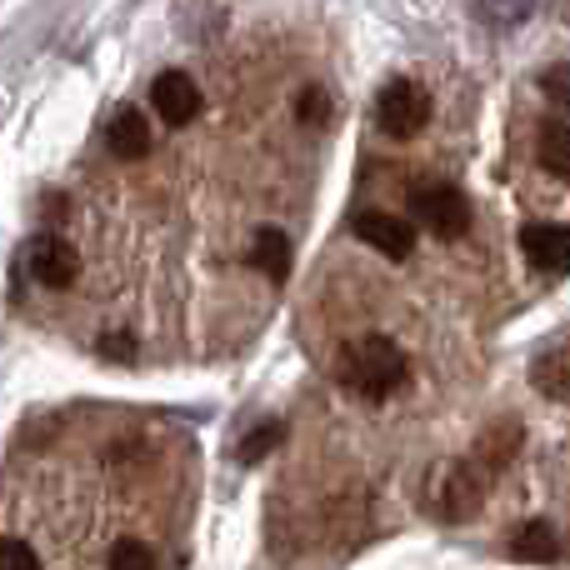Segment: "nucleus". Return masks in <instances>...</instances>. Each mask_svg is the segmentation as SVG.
I'll use <instances>...</instances> for the list:
<instances>
[{
  "instance_id": "2eb2a0df",
  "label": "nucleus",
  "mask_w": 570,
  "mask_h": 570,
  "mask_svg": "<svg viewBox=\"0 0 570 570\" xmlns=\"http://www.w3.org/2000/svg\"><path fill=\"white\" fill-rule=\"evenodd\" d=\"M531 375H535V385H546V391L556 395V401H570V361L566 355H546Z\"/></svg>"
},
{
  "instance_id": "f8f14e48",
  "label": "nucleus",
  "mask_w": 570,
  "mask_h": 570,
  "mask_svg": "<svg viewBox=\"0 0 570 570\" xmlns=\"http://www.w3.org/2000/svg\"><path fill=\"white\" fill-rule=\"evenodd\" d=\"M511 556H521V561H561V535L546 521H525L511 541Z\"/></svg>"
},
{
  "instance_id": "ddd939ff",
  "label": "nucleus",
  "mask_w": 570,
  "mask_h": 570,
  "mask_svg": "<svg viewBox=\"0 0 570 570\" xmlns=\"http://www.w3.org/2000/svg\"><path fill=\"white\" fill-rule=\"evenodd\" d=\"M535 150H541V166L551 170V176L570 180V120H551V126H541Z\"/></svg>"
},
{
  "instance_id": "39448f33",
  "label": "nucleus",
  "mask_w": 570,
  "mask_h": 570,
  "mask_svg": "<svg viewBox=\"0 0 570 570\" xmlns=\"http://www.w3.org/2000/svg\"><path fill=\"white\" fill-rule=\"evenodd\" d=\"M30 276H36L46 291H66V285H76L80 276V256L70 240L60 236H36V246H30Z\"/></svg>"
},
{
  "instance_id": "6ab92c4d",
  "label": "nucleus",
  "mask_w": 570,
  "mask_h": 570,
  "mask_svg": "<svg viewBox=\"0 0 570 570\" xmlns=\"http://www.w3.org/2000/svg\"><path fill=\"white\" fill-rule=\"evenodd\" d=\"M541 90L570 116V66H551V70H546V76H541Z\"/></svg>"
},
{
  "instance_id": "6e6552de",
  "label": "nucleus",
  "mask_w": 570,
  "mask_h": 570,
  "mask_svg": "<svg viewBox=\"0 0 570 570\" xmlns=\"http://www.w3.org/2000/svg\"><path fill=\"white\" fill-rule=\"evenodd\" d=\"M521 250L541 276H566L570 271V230L566 226H546V220H535V226L521 230Z\"/></svg>"
},
{
  "instance_id": "7ed1b4c3",
  "label": "nucleus",
  "mask_w": 570,
  "mask_h": 570,
  "mask_svg": "<svg viewBox=\"0 0 570 570\" xmlns=\"http://www.w3.org/2000/svg\"><path fill=\"white\" fill-rule=\"evenodd\" d=\"M415 216H421V226L431 230V236L441 240H455L465 236V226H471V200L461 196L455 186H421L415 190Z\"/></svg>"
},
{
  "instance_id": "0eeeda50",
  "label": "nucleus",
  "mask_w": 570,
  "mask_h": 570,
  "mask_svg": "<svg viewBox=\"0 0 570 570\" xmlns=\"http://www.w3.org/2000/svg\"><path fill=\"white\" fill-rule=\"evenodd\" d=\"M355 236L371 250H381L385 261H411V250H415V230L401 216H385V210H361L355 216Z\"/></svg>"
},
{
  "instance_id": "a211bd4d",
  "label": "nucleus",
  "mask_w": 570,
  "mask_h": 570,
  "mask_svg": "<svg viewBox=\"0 0 570 570\" xmlns=\"http://www.w3.org/2000/svg\"><path fill=\"white\" fill-rule=\"evenodd\" d=\"M295 110H301V120H311V126H325V120H331V100H325V90H321V86L301 90Z\"/></svg>"
},
{
  "instance_id": "4468645a",
  "label": "nucleus",
  "mask_w": 570,
  "mask_h": 570,
  "mask_svg": "<svg viewBox=\"0 0 570 570\" xmlns=\"http://www.w3.org/2000/svg\"><path fill=\"white\" fill-rule=\"evenodd\" d=\"M110 570H156V551L146 541H116L106 556Z\"/></svg>"
},
{
  "instance_id": "423d86ee",
  "label": "nucleus",
  "mask_w": 570,
  "mask_h": 570,
  "mask_svg": "<svg viewBox=\"0 0 570 570\" xmlns=\"http://www.w3.org/2000/svg\"><path fill=\"white\" fill-rule=\"evenodd\" d=\"M150 106H156V116L166 120V126H186V120L200 116V86L186 70H166V76H156V86H150Z\"/></svg>"
},
{
  "instance_id": "aec40b11",
  "label": "nucleus",
  "mask_w": 570,
  "mask_h": 570,
  "mask_svg": "<svg viewBox=\"0 0 570 570\" xmlns=\"http://www.w3.org/2000/svg\"><path fill=\"white\" fill-rule=\"evenodd\" d=\"M100 351H106L110 361H130V351H136V341H130V335H106V341H100Z\"/></svg>"
},
{
  "instance_id": "f257e3e1",
  "label": "nucleus",
  "mask_w": 570,
  "mask_h": 570,
  "mask_svg": "<svg viewBox=\"0 0 570 570\" xmlns=\"http://www.w3.org/2000/svg\"><path fill=\"white\" fill-rule=\"evenodd\" d=\"M335 375L365 401H385V395L401 391L411 371H405V355L391 335H361V341H351L341 351V371Z\"/></svg>"
},
{
  "instance_id": "f3484780",
  "label": "nucleus",
  "mask_w": 570,
  "mask_h": 570,
  "mask_svg": "<svg viewBox=\"0 0 570 570\" xmlns=\"http://www.w3.org/2000/svg\"><path fill=\"white\" fill-rule=\"evenodd\" d=\"M0 570H40V556L26 541H0Z\"/></svg>"
},
{
  "instance_id": "9b49d317",
  "label": "nucleus",
  "mask_w": 570,
  "mask_h": 570,
  "mask_svg": "<svg viewBox=\"0 0 570 570\" xmlns=\"http://www.w3.org/2000/svg\"><path fill=\"white\" fill-rule=\"evenodd\" d=\"M515 445H521V425H491V431L481 435V445H475V465H481L485 475H495L505 461L515 455Z\"/></svg>"
},
{
  "instance_id": "dca6fc26",
  "label": "nucleus",
  "mask_w": 570,
  "mask_h": 570,
  "mask_svg": "<svg viewBox=\"0 0 570 570\" xmlns=\"http://www.w3.org/2000/svg\"><path fill=\"white\" fill-rule=\"evenodd\" d=\"M281 431H285V425H281V421H266V425H256V431H250V441H246V445H240V461H246V465H256V461H261V455H266V451H271V445H276V441H281Z\"/></svg>"
},
{
  "instance_id": "f03ea898",
  "label": "nucleus",
  "mask_w": 570,
  "mask_h": 570,
  "mask_svg": "<svg viewBox=\"0 0 570 570\" xmlns=\"http://www.w3.org/2000/svg\"><path fill=\"white\" fill-rule=\"evenodd\" d=\"M425 120H431V96L411 76L385 80L381 96H375V126L391 140H415L425 130Z\"/></svg>"
},
{
  "instance_id": "9d476101",
  "label": "nucleus",
  "mask_w": 570,
  "mask_h": 570,
  "mask_svg": "<svg viewBox=\"0 0 570 570\" xmlns=\"http://www.w3.org/2000/svg\"><path fill=\"white\" fill-rule=\"evenodd\" d=\"M250 266L266 271L271 281H285V276H291V240H285V230H276V226L261 230L256 246H250Z\"/></svg>"
},
{
  "instance_id": "1a4fd4ad",
  "label": "nucleus",
  "mask_w": 570,
  "mask_h": 570,
  "mask_svg": "<svg viewBox=\"0 0 570 570\" xmlns=\"http://www.w3.org/2000/svg\"><path fill=\"white\" fill-rule=\"evenodd\" d=\"M106 146H110V156H120V160H140L150 150L146 116H140L136 106H120L116 116H110V126H106Z\"/></svg>"
},
{
  "instance_id": "20e7f679",
  "label": "nucleus",
  "mask_w": 570,
  "mask_h": 570,
  "mask_svg": "<svg viewBox=\"0 0 570 570\" xmlns=\"http://www.w3.org/2000/svg\"><path fill=\"white\" fill-rule=\"evenodd\" d=\"M485 481H491V475H485L475 461H455V465H445L441 481H435V505L445 511V521H465V515H471L475 505H481Z\"/></svg>"
}]
</instances>
